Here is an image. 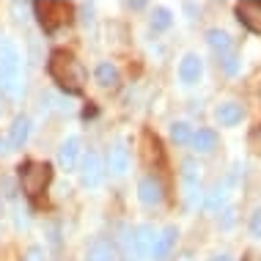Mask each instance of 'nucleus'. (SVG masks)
Instances as JSON below:
<instances>
[{
    "label": "nucleus",
    "instance_id": "26",
    "mask_svg": "<svg viewBox=\"0 0 261 261\" xmlns=\"http://www.w3.org/2000/svg\"><path fill=\"white\" fill-rule=\"evenodd\" d=\"M250 149L253 151H261V124L250 132Z\"/></svg>",
    "mask_w": 261,
    "mask_h": 261
},
{
    "label": "nucleus",
    "instance_id": "6",
    "mask_svg": "<svg viewBox=\"0 0 261 261\" xmlns=\"http://www.w3.org/2000/svg\"><path fill=\"white\" fill-rule=\"evenodd\" d=\"M234 14L248 31L261 33V0H242V3H237Z\"/></svg>",
    "mask_w": 261,
    "mask_h": 261
},
{
    "label": "nucleus",
    "instance_id": "28",
    "mask_svg": "<svg viewBox=\"0 0 261 261\" xmlns=\"http://www.w3.org/2000/svg\"><path fill=\"white\" fill-rule=\"evenodd\" d=\"M212 261H231V256H228V253H217V256L212 258Z\"/></svg>",
    "mask_w": 261,
    "mask_h": 261
},
{
    "label": "nucleus",
    "instance_id": "14",
    "mask_svg": "<svg viewBox=\"0 0 261 261\" xmlns=\"http://www.w3.org/2000/svg\"><path fill=\"white\" fill-rule=\"evenodd\" d=\"M28 135H31V118H28V116H17L11 121V129H9V146H11V149H22Z\"/></svg>",
    "mask_w": 261,
    "mask_h": 261
},
{
    "label": "nucleus",
    "instance_id": "11",
    "mask_svg": "<svg viewBox=\"0 0 261 261\" xmlns=\"http://www.w3.org/2000/svg\"><path fill=\"white\" fill-rule=\"evenodd\" d=\"M80 149H83V143H80V138H77V135L66 138L61 143V149H58V165L63 168V171H72V168L77 165V160H80Z\"/></svg>",
    "mask_w": 261,
    "mask_h": 261
},
{
    "label": "nucleus",
    "instance_id": "4",
    "mask_svg": "<svg viewBox=\"0 0 261 261\" xmlns=\"http://www.w3.org/2000/svg\"><path fill=\"white\" fill-rule=\"evenodd\" d=\"M33 9H36V17L44 31H55L72 19V6L61 3V0H44V3H36Z\"/></svg>",
    "mask_w": 261,
    "mask_h": 261
},
{
    "label": "nucleus",
    "instance_id": "29",
    "mask_svg": "<svg viewBox=\"0 0 261 261\" xmlns=\"http://www.w3.org/2000/svg\"><path fill=\"white\" fill-rule=\"evenodd\" d=\"M242 261H261V258L256 256V253H245V256H242Z\"/></svg>",
    "mask_w": 261,
    "mask_h": 261
},
{
    "label": "nucleus",
    "instance_id": "5",
    "mask_svg": "<svg viewBox=\"0 0 261 261\" xmlns=\"http://www.w3.org/2000/svg\"><path fill=\"white\" fill-rule=\"evenodd\" d=\"M181 185L187 193V203L190 206H198L201 203V168L195 160H181Z\"/></svg>",
    "mask_w": 261,
    "mask_h": 261
},
{
    "label": "nucleus",
    "instance_id": "3",
    "mask_svg": "<svg viewBox=\"0 0 261 261\" xmlns=\"http://www.w3.org/2000/svg\"><path fill=\"white\" fill-rule=\"evenodd\" d=\"M53 179V168L47 165V162H25L22 168H19V181H22V190L31 198H36V195L44 193V187L50 185Z\"/></svg>",
    "mask_w": 261,
    "mask_h": 261
},
{
    "label": "nucleus",
    "instance_id": "19",
    "mask_svg": "<svg viewBox=\"0 0 261 261\" xmlns=\"http://www.w3.org/2000/svg\"><path fill=\"white\" fill-rule=\"evenodd\" d=\"M206 44L212 47L215 53L225 55L231 50V36L225 31H220V28H212V31H206Z\"/></svg>",
    "mask_w": 261,
    "mask_h": 261
},
{
    "label": "nucleus",
    "instance_id": "15",
    "mask_svg": "<svg viewBox=\"0 0 261 261\" xmlns=\"http://www.w3.org/2000/svg\"><path fill=\"white\" fill-rule=\"evenodd\" d=\"M231 181L234 179H223V181H215V185H212V190L206 193V209H212V212H217L223 206L225 201H228V190H231Z\"/></svg>",
    "mask_w": 261,
    "mask_h": 261
},
{
    "label": "nucleus",
    "instance_id": "32",
    "mask_svg": "<svg viewBox=\"0 0 261 261\" xmlns=\"http://www.w3.org/2000/svg\"><path fill=\"white\" fill-rule=\"evenodd\" d=\"M176 261H195V258H193V256H190V253H181V256H179V258H176Z\"/></svg>",
    "mask_w": 261,
    "mask_h": 261
},
{
    "label": "nucleus",
    "instance_id": "2",
    "mask_svg": "<svg viewBox=\"0 0 261 261\" xmlns=\"http://www.w3.org/2000/svg\"><path fill=\"white\" fill-rule=\"evenodd\" d=\"M50 74L63 91H69V94L83 91V83H86V72H83L80 61L66 50H55L50 55Z\"/></svg>",
    "mask_w": 261,
    "mask_h": 261
},
{
    "label": "nucleus",
    "instance_id": "21",
    "mask_svg": "<svg viewBox=\"0 0 261 261\" xmlns=\"http://www.w3.org/2000/svg\"><path fill=\"white\" fill-rule=\"evenodd\" d=\"M193 126H190L187 121H176L171 126V138H173V143L176 146H185V143H193Z\"/></svg>",
    "mask_w": 261,
    "mask_h": 261
},
{
    "label": "nucleus",
    "instance_id": "12",
    "mask_svg": "<svg viewBox=\"0 0 261 261\" xmlns=\"http://www.w3.org/2000/svg\"><path fill=\"white\" fill-rule=\"evenodd\" d=\"M102 160H99V154H94V151H88L86 154V160H83V185L86 187H96L102 181Z\"/></svg>",
    "mask_w": 261,
    "mask_h": 261
},
{
    "label": "nucleus",
    "instance_id": "17",
    "mask_svg": "<svg viewBox=\"0 0 261 261\" xmlns=\"http://www.w3.org/2000/svg\"><path fill=\"white\" fill-rule=\"evenodd\" d=\"M88 261H118V253L113 248L110 239H96L94 245H91V253H88Z\"/></svg>",
    "mask_w": 261,
    "mask_h": 261
},
{
    "label": "nucleus",
    "instance_id": "9",
    "mask_svg": "<svg viewBox=\"0 0 261 261\" xmlns=\"http://www.w3.org/2000/svg\"><path fill=\"white\" fill-rule=\"evenodd\" d=\"M201 74H203V61L195 53H187L185 58H181V63H179L181 83H185V86H195V83L201 80Z\"/></svg>",
    "mask_w": 261,
    "mask_h": 261
},
{
    "label": "nucleus",
    "instance_id": "10",
    "mask_svg": "<svg viewBox=\"0 0 261 261\" xmlns=\"http://www.w3.org/2000/svg\"><path fill=\"white\" fill-rule=\"evenodd\" d=\"M176 237H179V228H176V225H168L162 234H157V239H154V248H151V258L154 261H165L168 256H171L173 245H176Z\"/></svg>",
    "mask_w": 261,
    "mask_h": 261
},
{
    "label": "nucleus",
    "instance_id": "16",
    "mask_svg": "<svg viewBox=\"0 0 261 261\" xmlns=\"http://www.w3.org/2000/svg\"><path fill=\"white\" fill-rule=\"evenodd\" d=\"M242 116H245V110H242V105H237V102H223L220 108L215 110V118L223 126H237L242 121Z\"/></svg>",
    "mask_w": 261,
    "mask_h": 261
},
{
    "label": "nucleus",
    "instance_id": "27",
    "mask_svg": "<svg viewBox=\"0 0 261 261\" xmlns=\"http://www.w3.org/2000/svg\"><path fill=\"white\" fill-rule=\"evenodd\" d=\"M234 220H237V209H228V212H225V220H223V225L228 228V225L234 223Z\"/></svg>",
    "mask_w": 261,
    "mask_h": 261
},
{
    "label": "nucleus",
    "instance_id": "25",
    "mask_svg": "<svg viewBox=\"0 0 261 261\" xmlns=\"http://www.w3.org/2000/svg\"><path fill=\"white\" fill-rule=\"evenodd\" d=\"M223 69H225L228 74H237V69H239V58H237V55H225V58H223Z\"/></svg>",
    "mask_w": 261,
    "mask_h": 261
},
{
    "label": "nucleus",
    "instance_id": "1",
    "mask_svg": "<svg viewBox=\"0 0 261 261\" xmlns=\"http://www.w3.org/2000/svg\"><path fill=\"white\" fill-rule=\"evenodd\" d=\"M0 91L9 99H19L25 91V77H22V55L17 44L9 39L0 41Z\"/></svg>",
    "mask_w": 261,
    "mask_h": 261
},
{
    "label": "nucleus",
    "instance_id": "7",
    "mask_svg": "<svg viewBox=\"0 0 261 261\" xmlns=\"http://www.w3.org/2000/svg\"><path fill=\"white\" fill-rule=\"evenodd\" d=\"M138 198H140V203H146V206H157V203H162L165 190H162L160 179H154V176H143V179L138 181Z\"/></svg>",
    "mask_w": 261,
    "mask_h": 261
},
{
    "label": "nucleus",
    "instance_id": "31",
    "mask_svg": "<svg viewBox=\"0 0 261 261\" xmlns=\"http://www.w3.org/2000/svg\"><path fill=\"white\" fill-rule=\"evenodd\" d=\"M185 9H187L190 14H198V11H201V9H195V6H193V3H185Z\"/></svg>",
    "mask_w": 261,
    "mask_h": 261
},
{
    "label": "nucleus",
    "instance_id": "30",
    "mask_svg": "<svg viewBox=\"0 0 261 261\" xmlns=\"http://www.w3.org/2000/svg\"><path fill=\"white\" fill-rule=\"evenodd\" d=\"M6 146H9V143H6V138L0 135V154H6V151H9V149H6Z\"/></svg>",
    "mask_w": 261,
    "mask_h": 261
},
{
    "label": "nucleus",
    "instance_id": "24",
    "mask_svg": "<svg viewBox=\"0 0 261 261\" xmlns=\"http://www.w3.org/2000/svg\"><path fill=\"white\" fill-rule=\"evenodd\" d=\"M22 261H44V248H39V245H33V248H28L25 258Z\"/></svg>",
    "mask_w": 261,
    "mask_h": 261
},
{
    "label": "nucleus",
    "instance_id": "18",
    "mask_svg": "<svg viewBox=\"0 0 261 261\" xmlns=\"http://www.w3.org/2000/svg\"><path fill=\"white\" fill-rule=\"evenodd\" d=\"M193 146H195V151H201V154H212L217 149V132L215 129H198L193 135Z\"/></svg>",
    "mask_w": 261,
    "mask_h": 261
},
{
    "label": "nucleus",
    "instance_id": "13",
    "mask_svg": "<svg viewBox=\"0 0 261 261\" xmlns=\"http://www.w3.org/2000/svg\"><path fill=\"white\" fill-rule=\"evenodd\" d=\"M108 168L113 176H124L129 171V149H126L124 143H116L108 154Z\"/></svg>",
    "mask_w": 261,
    "mask_h": 261
},
{
    "label": "nucleus",
    "instance_id": "20",
    "mask_svg": "<svg viewBox=\"0 0 261 261\" xmlns=\"http://www.w3.org/2000/svg\"><path fill=\"white\" fill-rule=\"evenodd\" d=\"M96 80H99V86H105V88L118 86V69L113 66L110 61L99 63V66H96Z\"/></svg>",
    "mask_w": 261,
    "mask_h": 261
},
{
    "label": "nucleus",
    "instance_id": "8",
    "mask_svg": "<svg viewBox=\"0 0 261 261\" xmlns=\"http://www.w3.org/2000/svg\"><path fill=\"white\" fill-rule=\"evenodd\" d=\"M154 239H157V231H154L149 223L138 225V228L132 231V248H135V258H146V256H151Z\"/></svg>",
    "mask_w": 261,
    "mask_h": 261
},
{
    "label": "nucleus",
    "instance_id": "23",
    "mask_svg": "<svg viewBox=\"0 0 261 261\" xmlns=\"http://www.w3.org/2000/svg\"><path fill=\"white\" fill-rule=\"evenodd\" d=\"M250 234L256 239H261V206L256 209V215L250 217Z\"/></svg>",
    "mask_w": 261,
    "mask_h": 261
},
{
    "label": "nucleus",
    "instance_id": "22",
    "mask_svg": "<svg viewBox=\"0 0 261 261\" xmlns=\"http://www.w3.org/2000/svg\"><path fill=\"white\" fill-rule=\"evenodd\" d=\"M171 22H173V14L168 11L165 6H157L151 14V28L154 31H165V28H171Z\"/></svg>",
    "mask_w": 261,
    "mask_h": 261
}]
</instances>
